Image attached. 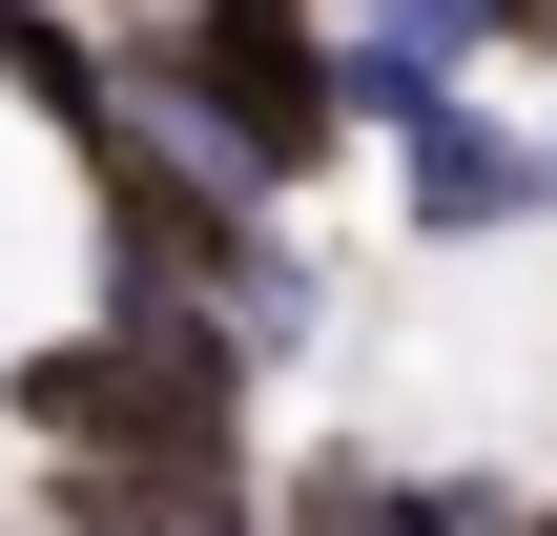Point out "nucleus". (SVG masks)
<instances>
[{
	"label": "nucleus",
	"instance_id": "f03ea898",
	"mask_svg": "<svg viewBox=\"0 0 557 536\" xmlns=\"http://www.w3.org/2000/svg\"><path fill=\"white\" fill-rule=\"evenodd\" d=\"M496 536H557V475H537V496H517V516H496Z\"/></svg>",
	"mask_w": 557,
	"mask_h": 536
},
{
	"label": "nucleus",
	"instance_id": "f257e3e1",
	"mask_svg": "<svg viewBox=\"0 0 557 536\" xmlns=\"http://www.w3.org/2000/svg\"><path fill=\"white\" fill-rule=\"evenodd\" d=\"M248 516H269V536H496V516H517V475L413 454V434H310V454L248 475Z\"/></svg>",
	"mask_w": 557,
	"mask_h": 536
}]
</instances>
